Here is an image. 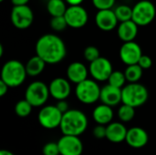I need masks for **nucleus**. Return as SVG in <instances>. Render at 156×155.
I'll use <instances>...</instances> for the list:
<instances>
[{"label": "nucleus", "mask_w": 156, "mask_h": 155, "mask_svg": "<svg viewBox=\"0 0 156 155\" xmlns=\"http://www.w3.org/2000/svg\"><path fill=\"white\" fill-rule=\"evenodd\" d=\"M36 55L39 56L47 64H58L67 55L64 41L55 34H45L36 43Z\"/></svg>", "instance_id": "f257e3e1"}, {"label": "nucleus", "mask_w": 156, "mask_h": 155, "mask_svg": "<svg viewBox=\"0 0 156 155\" xmlns=\"http://www.w3.org/2000/svg\"><path fill=\"white\" fill-rule=\"evenodd\" d=\"M88 127L87 116L80 110H69L63 113L60 130L64 135H81Z\"/></svg>", "instance_id": "f03ea898"}, {"label": "nucleus", "mask_w": 156, "mask_h": 155, "mask_svg": "<svg viewBox=\"0 0 156 155\" xmlns=\"http://www.w3.org/2000/svg\"><path fill=\"white\" fill-rule=\"evenodd\" d=\"M27 76L26 66L16 59L6 61L1 69V79L4 80L9 88H16L23 84Z\"/></svg>", "instance_id": "7ed1b4c3"}, {"label": "nucleus", "mask_w": 156, "mask_h": 155, "mask_svg": "<svg viewBox=\"0 0 156 155\" xmlns=\"http://www.w3.org/2000/svg\"><path fill=\"white\" fill-rule=\"evenodd\" d=\"M149 97L148 90L139 82L129 83L122 89V102L133 108L146 103Z\"/></svg>", "instance_id": "20e7f679"}, {"label": "nucleus", "mask_w": 156, "mask_h": 155, "mask_svg": "<svg viewBox=\"0 0 156 155\" xmlns=\"http://www.w3.org/2000/svg\"><path fill=\"white\" fill-rule=\"evenodd\" d=\"M101 88L95 79H85L76 84L75 95L77 99L83 104H93L100 100Z\"/></svg>", "instance_id": "39448f33"}, {"label": "nucleus", "mask_w": 156, "mask_h": 155, "mask_svg": "<svg viewBox=\"0 0 156 155\" xmlns=\"http://www.w3.org/2000/svg\"><path fill=\"white\" fill-rule=\"evenodd\" d=\"M156 8L153 2L149 0H141L133 7L132 19L139 26H145L151 24L155 18Z\"/></svg>", "instance_id": "423d86ee"}, {"label": "nucleus", "mask_w": 156, "mask_h": 155, "mask_svg": "<svg viewBox=\"0 0 156 155\" xmlns=\"http://www.w3.org/2000/svg\"><path fill=\"white\" fill-rule=\"evenodd\" d=\"M49 95L48 86L42 81H34L30 83L25 91V99L33 107L43 106L47 102Z\"/></svg>", "instance_id": "0eeeda50"}, {"label": "nucleus", "mask_w": 156, "mask_h": 155, "mask_svg": "<svg viewBox=\"0 0 156 155\" xmlns=\"http://www.w3.org/2000/svg\"><path fill=\"white\" fill-rule=\"evenodd\" d=\"M62 116L63 113L56 105H47L39 111L37 119L43 128L53 130L60 126Z\"/></svg>", "instance_id": "6e6552de"}, {"label": "nucleus", "mask_w": 156, "mask_h": 155, "mask_svg": "<svg viewBox=\"0 0 156 155\" xmlns=\"http://www.w3.org/2000/svg\"><path fill=\"white\" fill-rule=\"evenodd\" d=\"M12 25L18 29L28 28L34 20L32 9L27 5H13L10 14Z\"/></svg>", "instance_id": "1a4fd4ad"}, {"label": "nucleus", "mask_w": 156, "mask_h": 155, "mask_svg": "<svg viewBox=\"0 0 156 155\" xmlns=\"http://www.w3.org/2000/svg\"><path fill=\"white\" fill-rule=\"evenodd\" d=\"M112 71L113 69L111 61L104 57H100L90 63L89 72L97 81L108 80Z\"/></svg>", "instance_id": "9d476101"}, {"label": "nucleus", "mask_w": 156, "mask_h": 155, "mask_svg": "<svg viewBox=\"0 0 156 155\" xmlns=\"http://www.w3.org/2000/svg\"><path fill=\"white\" fill-rule=\"evenodd\" d=\"M68 26L72 28H81L83 27L89 20V15L87 10L79 5H69L64 15Z\"/></svg>", "instance_id": "9b49d317"}, {"label": "nucleus", "mask_w": 156, "mask_h": 155, "mask_svg": "<svg viewBox=\"0 0 156 155\" xmlns=\"http://www.w3.org/2000/svg\"><path fill=\"white\" fill-rule=\"evenodd\" d=\"M120 58L125 65H133L138 64L139 59L141 58L143 52L140 45L135 41L123 42L122 46L120 48Z\"/></svg>", "instance_id": "f8f14e48"}, {"label": "nucleus", "mask_w": 156, "mask_h": 155, "mask_svg": "<svg viewBox=\"0 0 156 155\" xmlns=\"http://www.w3.org/2000/svg\"><path fill=\"white\" fill-rule=\"evenodd\" d=\"M60 155H81L83 143L79 136L64 135L58 142Z\"/></svg>", "instance_id": "ddd939ff"}, {"label": "nucleus", "mask_w": 156, "mask_h": 155, "mask_svg": "<svg viewBox=\"0 0 156 155\" xmlns=\"http://www.w3.org/2000/svg\"><path fill=\"white\" fill-rule=\"evenodd\" d=\"M118 19L112 9L98 10L95 16V23L97 26L105 32L113 30L118 25Z\"/></svg>", "instance_id": "4468645a"}, {"label": "nucleus", "mask_w": 156, "mask_h": 155, "mask_svg": "<svg viewBox=\"0 0 156 155\" xmlns=\"http://www.w3.org/2000/svg\"><path fill=\"white\" fill-rule=\"evenodd\" d=\"M48 88L50 96L57 100H66L71 92L69 80L64 78L54 79L50 82Z\"/></svg>", "instance_id": "2eb2a0df"}, {"label": "nucleus", "mask_w": 156, "mask_h": 155, "mask_svg": "<svg viewBox=\"0 0 156 155\" xmlns=\"http://www.w3.org/2000/svg\"><path fill=\"white\" fill-rule=\"evenodd\" d=\"M149 136L147 132L141 127H133L128 130L125 142L134 149L144 147L148 143Z\"/></svg>", "instance_id": "dca6fc26"}, {"label": "nucleus", "mask_w": 156, "mask_h": 155, "mask_svg": "<svg viewBox=\"0 0 156 155\" xmlns=\"http://www.w3.org/2000/svg\"><path fill=\"white\" fill-rule=\"evenodd\" d=\"M100 100L102 103L111 107L117 106L122 102V89L107 84L101 90Z\"/></svg>", "instance_id": "f3484780"}, {"label": "nucleus", "mask_w": 156, "mask_h": 155, "mask_svg": "<svg viewBox=\"0 0 156 155\" xmlns=\"http://www.w3.org/2000/svg\"><path fill=\"white\" fill-rule=\"evenodd\" d=\"M88 73H90L89 69H87L83 63L79 61L70 63L67 69L68 79L74 84H79L81 81L87 79Z\"/></svg>", "instance_id": "a211bd4d"}, {"label": "nucleus", "mask_w": 156, "mask_h": 155, "mask_svg": "<svg viewBox=\"0 0 156 155\" xmlns=\"http://www.w3.org/2000/svg\"><path fill=\"white\" fill-rule=\"evenodd\" d=\"M138 27L139 26L133 19L124 22H120L117 28L118 37L123 42L134 41L138 34Z\"/></svg>", "instance_id": "6ab92c4d"}, {"label": "nucleus", "mask_w": 156, "mask_h": 155, "mask_svg": "<svg viewBox=\"0 0 156 155\" xmlns=\"http://www.w3.org/2000/svg\"><path fill=\"white\" fill-rule=\"evenodd\" d=\"M106 139L113 143H120L126 139L128 130L122 122H111L107 126Z\"/></svg>", "instance_id": "aec40b11"}, {"label": "nucleus", "mask_w": 156, "mask_h": 155, "mask_svg": "<svg viewBox=\"0 0 156 155\" xmlns=\"http://www.w3.org/2000/svg\"><path fill=\"white\" fill-rule=\"evenodd\" d=\"M112 108V107L102 103L93 110L92 118L97 124L108 125L112 122L113 119V111Z\"/></svg>", "instance_id": "412c9836"}, {"label": "nucleus", "mask_w": 156, "mask_h": 155, "mask_svg": "<svg viewBox=\"0 0 156 155\" xmlns=\"http://www.w3.org/2000/svg\"><path fill=\"white\" fill-rule=\"evenodd\" d=\"M46 62L37 55L32 57L28 59L26 66V70L27 73V76L30 77H37L40 75L46 67Z\"/></svg>", "instance_id": "4be33fe9"}, {"label": "nucleus", "mask_w": 156, "mask_h": 155, "mask_svg": "<svg viewBox=\"0 0 156 155\" xmlns=\"http://www.w3.org/2000/svg\"><path fill=\"white\" fill-rule=\"evenodd\" d=\"M67 8L65 0H48L47 10L51 16H64Z\"/></svg>", "instance_id": "5701e85b"}, {"label": "nucleus", "mask_w": 156, "mask_h": 155, "mask_svg": "<svg viewBox=\"0 0 156 155\" xmlns=\"http://www.w3.org/2000/svg\"><path fill=\"white\" fill-rule=\"evenodd\" d=\"M143 72L144 69L138 64L127 66V68L124 70V75L127 82L129 83L138 82L143 77Z\"/></svg>", "instance_id": "b1692460"}, {"label": "nucleus", "mask_w": 156, "mask_h": 155, "mask_svg": "<svg viewBox=\"0 0 156 155\" xmlns=\"http://www.w3.org/2000/svg\"><path fill=\"white\" fill-rule=\"evenodd\" d=\"M134 116H135V108L130 105L123 103L118 110V117L122 122H129L134 118Z\"/></svg>", "instance_id": "393cba45"}, {"label": "nucleus", "mask_w": 156, "mask_h": 155, "mask_svg": "<svg viewBox=\"0 0 156 155\" xmlns=\"http://www.w3.org/2000/svg\"><path fill=\"white\" fill-rule=\"evenodd\" d=\"M114 13L119 22L128 21L133 17V7L127 5H120L114 9Z\"/></svg>", "instance_id": "a878e982"}, {"label": "nucleus", "mask_w": 156, "mask_h": 155, "mask_svg": "<svg viewBox=\"0 0 156 155\" xmlns=\"http://www.w3.org/2000/svg\"><path fill=\"white\" fill-rule=\"evenodd\" d=\"M33 106L26 100H21L15 105V112L20 118H26L30 115Z\"/></svg>", "instance_id": "bb28decb"}, {"label": "nucleus", "mask_w": 156, "mask_h": 155, "mask_svg": "<svg viewBox=\"0 0 156 155\" xmlns=\"http://www.w3.org/2000/svg\"><path fill=\"white\" fill-rule=\"evenodd\" d=\"M107 81H108V84H110L112 86L122 89L125 86V82L127 80L125 78L124 72H122L120 70H116V71L113 70Z\"/></svg>", "instance_id": "cd10ccee"}, {"label": "nucleus", "mask_w": 156, "mask_h": 155, "mask_svg": "<svg viewBox=\"0 0 156 155\" xmlns=\"http://www.w3.org/2000/svg\"><path fill=\"white\" fill-rule=\"evenodd\" d=\"M69 26L68 23L66 21V18L64 16H51L50 19V27L57 32H61L66 29V27Z\"/></svg>", "instance_id": "c85d7f7f"}, {"label": "nucleus", "mask_w": 156, "mask_h": 155, "mask_svg": "<svg viewBox=\"0 0 156 155\" xmlns=\"http://www.w3.org/2000/svg\"><path fill=\"white\" fill-rule=\"evenodd\" d=\"M83 55H84V58L87 61H89L90 63L92 62V61H94L95 59H97L98 58L101 57L100 56L99 49L96 47H94V46H89V47H87L84 49Z\"/></svg>", "instance_id": "c756f323"}, {"label": "nucleus", "mask_w": 156, "mask_h": 155, "mask_svg": "<svg viewBox=\"0 0 156 155\" xmlns=\"http://www.w3.org/2000/svg\"><path fill=\"white\" fill-rule=\"evenodd\" d=\"M42 153L44 155H60L58 143L55 142L47 143L42 149Z\"/></svg>", "instance_id": "7c9ffc66"}, {"label": "nucleus", "mask_w": 156, "mask_h": 155, "mask_svg": "<svg viewBox=\"0 0 156 155\" xmlns=\"http://www.w3.org/2000/svg\"><path fill=\"white\" fill-rule=\"evenodd\" d=\"M116 0H91L92 5L98 10L112 9Z\"/></svg>", "instance_id": "2f4dec72"}, {"label": "nucleus", "mask_w": 156, "mask_h": 155, "mask_svg": "<svg viewBox=\"0 0 156 155\" xmlns=\"http://www.w3.org/2000/svg\"><path fill=\"white\" fill-rule=\"evenodd\" d=\"M106 132H107V128L105 125L98 124L96 127L93 128L92 134L95 138L97 139H104L106 138Z\"/></svg>", "instance_id": "473e14b6"}, {"label": "nucleus", "mask_w": 156, "mask_h": 155, "mask_svg": "<svg viewBox=\"0 0 156 155\" xmlns=\"http://www.w3.org/2000/svg\"><path fill=\"white\" fill-rule=\"evenodd\" d=\"M138 65L143 69H149L152 65H153V60L149 56L146 55H142L141 58L139 59Z\"/></svg>", "instance_id": "72a5a7b5"}, {"label": "nucleus", "mask_w": 156, "mask_h": 155, "mask_svg": "<svg viewBox=\"0 0 156 155\" xmlns=\"http://www.w3.org/2000/svg\"><path fill=\"white\" fill-rule=\"evenodd\" d=\"M56 106L58 107V109L62 112L65 113L67 112L69 109V104L66 101V100H58V103L56 104Z\"/></svg>", "instance_id": "f704fd0d"}, {"label": "nucleus", "mask_w": 156, "mask_h": 155, "mask_svg": "<svg viewBox=\"0 0 156 155\" xmlns=\"http://www.w3.org/2000/svg\"><path fill=\"white\" fill-rule=\"evenodd\" d=\"M9 86L2 79H0V97L5 96L8 91Z\"/></svg>", "instance_id": "c9c22d12"}, {"label": "nucleus", "mask_w": 156, "mask_h": 155, "mask_svg": "<svg viewBox=\"0 0 156 155\" xmlns=\"http://www.w3.org/2000/svg\"><path fill=\"white\" fill-rule=\"evenodd\" d=\"M28 2L29 0H11L13 5H26Z\"/></svg>", "instance_id": "e433bc0d"}, {"label": "nucleus", "mask_w": 156, "mask_h": 155, "mask_svg": "<svg viewBox=\"0 0 156 155\" xmlns=\"http://www.w3.org/2000/svg\"><path fill=\"white\" fill-rule=\"evenodd\" d=\"M65 1L69 5H81V3L84 0H65Z\"/></svg>", "instance_id": "4c0bfd02"}, {"label": "nucleus", "mask_w": 156, "mask_h": 155, "mask_svg": "<svg viewBox=\"0 0 156 155\" xmlns=\"http://www.w3.org/2000/svg\"><path fill=\"white\" fill-rule=\"evenodd\" d=\"M0 155H15L13 153H11L10 151H7V150H2L0 152Z\"/></svg>", "instance_id": "58836bf2"}, {"label": "nucleus", "mask_w": 156, "mask_h": 155, "mask_svg": "<svg viewBox=\"0 0 156 155\" xmlns=\"http://www.w3.org/2000/svg\"><path fill=\"white\" fill-rule=\"evenodd\" d=\"M3 53H4V48H3V45L0 44V57L3 56Z\"/></svg>", "instance_id": "ea45409f"}, {"label": "nucleus", "mask_w": 156, "mask_h": 155, "mask_svg": "<svg viewBox=\"0 0 156 155\" xmlns=\"http://www.w3.org/2000/svg\"><path fill=\"white\" fill-rule=\"evenodd\" d=\"M3 1H4V0H0V2H3Z\"/></svg>", "instance_id": "a19ab883"}]
</instances>
